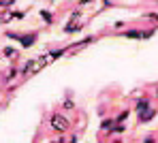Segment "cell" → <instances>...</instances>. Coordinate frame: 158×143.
Masks as SVG:
<instances>
[{
    "label": "cell",
    "mask_w": 158,
    "mask_h": 143,
    "mask_svg": "<svg viewBox=\"0 0 158 143\" xmlns=\"http://www.w3.org/2000/svg\"><path fill=\"white\" fill-rule=\"evenodd\" d=\"M143 143H156V139L150 135V137H145V139H143Z\"/></svg>",
    "instance_id": "24"
},
{
    "label": "cell",
    "mask_w": 158,
    "mask_h": 143,
    "mask_svg": "<svg viewBox=\"0 0 158 143\" xmlns=\"http://www.w3.org/2000/svg\"><path fill=\"white\" fill-rule=\"evenodd\" d=\"M49 64H52V60H49V56H47V51H45V54H41V56L36 58V68H39V71L47 68Z\"/></svg>",
    "instance_id": "9"
},
{
    "label": "cell",
    "mask_w": 158,
    "mask_h": 143,
    "mask_svg": "<svg viewBox=\"0 0 158 143\" xmlns=\"http://www.w3.org/2000/svg\"><path fill=\"white\" fill-rule=\"evenodd\" d=\"M113 126H115V120H113V117H105V120L101 122V130H103V133H109Z\"/></svg>",
    "instance_id": "12"
},
{
    "label": "cell",
    "mask_w": 158,
    "mask_h": 143,
    "mask_svg": "<svg viewBox=\"0 0 158 143\" xmlns=\"http://www.w3.org/2000/svg\"><path fill=\"white\" fill-rule=\"evenodd\" d=\"M36 41H39V32H22L19 47H22V49H30V47H32Z\"/></svg>",
    "instance_id": "2"
},
{
    "label": "cell",
    "mask_w": 158,
    "mask_h": 143,
    "mask_svg": "<svg viewBox=\"0 0 158 143\" xmlns=\"http://www.w3.org/2000/svg\"><path fill=\"white\" fill-rule=\"evenodd\" d=\"M79 17H81V11H73L71 13V17H69V24H79Z\"/></svg>",
    "instance_id": "18"
},
{
    "label": "cell",
    "mask_w": 158,
    "mask_h": 143,
    "mask_svg": "<svg viewBox=\"0 0 158 143\" xmlns=\"http://www.w3.org/2000/svg\"><path fill=\"white\" fill-rule=\"evenodd\" d=\"M2 56L9 58V60L17 58V47H15V45H6V47H2Z\"/></svg>",
    "instance_id": "10"
},
{
    "label": "cell",
    "mask_w": 158,
    "mask_h": 143,
    "mask_svg": "<svg viewBox=\"0 0 158 143\" xmlns=\"http://www.w3.org/2000/svg\"><path fill=\"white\" fill-rule=\"evenodd\" d=\"M148 109H152V100H150V96H139L137 100H135V113H143V111H148Z\"/></svg>",
    "instance_id": "4"
},
{
    "label": "cell",
    "mask_w": 158,
    "mask_h": 143,
    "mask_svg": "<svg viewBox=\"0 0 158 143\" xmlns=\"http://www.w3.org/2000/svg\"><path fill=\"white\" fill-rule=\"evenodd\" d=\"M156 34V28H143L141 30V41H148V39H152Z\"/></svg>",
    "instance_id": "14"
},
{
    "label": "cell",
    "mask_w": 158,
    "mask_h": 143,
    "mask_svg": "<svg viewBox=\"0 0 158 143\" xmlns=\"http://www.w3.org/2000/svg\"><path fill=\"white\" fill-rule=\"evenodd\" d=\"M81 30H83V24H81V22H79V24H69V22H66V24L62 26V32H64V34H79Z\"/></svg>",
    "instance_id": "7"
},
{
    "label": "cell",
    "mask_w": 158,
    "mask_h": 143,
    "mask_svg": "<svg viewBox=\"0 0 158 143\" xmlns=\"http://www.w3.org/2000/svg\"><path fill=\"white\" fill-rule=\"evenodd\" d=\"M0 28H2V24H0Z\"/></svg>",
    "instance_id": "28"
},
{
    "label": "cell",
    "mask_w": 158,
    "mask_h": 143,
    "mask_svg": "<svg viewBox=\"0 0 158 143\" xmlns=\"http://www.w3.org/2000/svg\"><path fill=\"white\" fill-rule=\"evenodd\" d=\"M11 13H13V19H24V17H26L24 11H11Z\"/></svg>",
    "instance_id": "21"
},
{
    "label": "cell",
    "mask_w": 158,
    "mask_h": 143,
    "mask_svg": "<svg viewBox=\"0 0 158 143\" xmlns=\"http://www.w3.org/2000/svg\"><path fill=\"white\" fill-rule=\"evenodd\" d=\"M19 75V68H9V79H15Z\"/></svg>",
    "instance_id": "22"
},
{
    "label": "cell",
    "mask_w": 158,
    "mask_h": 143,
    "mask_svg": "<svg viewBox=\"0 0 158 143\" xmlns=\"http://www.w3.org/2000/svg\"><path fill=\"white\" fill-rule=\"evenodd\" d=\"M39 15H41V22H43L45 26H52V24H53V13H52V11H45V9H43Z\"/></svg>",
    "instance_id": "11"
},
{
    "label": "cell",
    "mask_w": 158,
    "mask_h": 143,
    "mask_svg": "<svg viewBox=\"0 0 158 143\" xmlns=\"http://www.w3.org/2000/svg\"><path fill=\"white\" fill-rule=\"evenodd\" d=\"M111 143H122V141H120V139H113V141H111Z\"/></svg>",
    "instance_id": "26"
},
{
    "label": "cell",
    "mask_w": 158,
    "mask_h": 143,
    "mask_svg": "<svg viewBox=\"0 0 158 143\" xmlns=\"http://www.w3.org/2000/svg\"><path fill=\"white\" fill-rule=\"evenodd\" d=\"M4 36H6L9 41H17V43H19V39H22V32H15V30H9V32H4Z\"/></svg>",
    "instance_id": "17"
},
{
    "label": "cell",
    "mask_w": 158,
    "mask_h": 143,
    "mask_svg": "<svg viewBox=\"0 0 158 143\" xmlns=\"http://www.w3.org/2000/svg\"><path fill=\"white\" fill-rule=\"evenodd\" d=\"M69 143H77V135H75V133L71 135V139H69Z\"/></svg>",
    "instance_id": "25"
},
{
    "label": "cell",
    "mask_w": 158,
    "mask_h": 143,
    "mask_svg": "<svg viewBox=\"0 0 158 143\" xmlns=\"http://www.w3.org/2000/svg\"><path fill=\"white\" fill-rule=\"evenodd\" d=\"M156 98H158V90H156Z\"/></svg>",
    "instance_id": "27"
},
{
    "label": "cell",
    "mask_w": 158,
    "mask_h": 143,
    "mask_svg": "<svg viewBox=\"0 0 158 143\" xmlns=\"http://www.w3.org/2000/svg\"><path fill=\"white\" fill-rule=\"evenodd\" d=\"M19 73H22L24 77H30V75H36V73H39V68H36V58H28L26 62H24V66L19 68Z\"/></svg>",
    "instance_id": "3"
},
{
    "label": "cell",
    "mask_w": 158,
    "mask_h": 143,
    "mask_svg": "<svg viewBox=\"0 0 158 143\" xmlns=\"http://www.w3.org/2000/svg\"><path fill=\"white\" fill-rule=\"evenodd\" d=\"M49 128L58 135H66L71 130V120L64 113H52L49 115Z\"/></svg>",
    "instance_id": "1"
},
{
    "label": "cell",
    "mask_w": 158,
    "mask_h": 143,
    "mask_svg": "<svg viewBox=\"0 0 158 143\" xmlns=\"http://www.w3.org/2000/svg\"><path fill=\"white\" fill-rule=\"evenodd\" d=\"M141 30L143 28H128V30H124V32H118V36L131 39V41H141Z\"/></svg>",
    "instance_id": "5"
},
{
    "label": "cell",
    "mask_w": 158,
    "mask_h": 143,
    "mask_svg": "<svg viewBox=\"0 0 158 143\" xmlns=\"http://www.w3.org/2000/svg\"><path fill=\"white\" fill-rule=\"evenodd\" d=\"M75 107H77V105H75L73 98H64V100H62V109H64V111H73Z\"/></svg>",
    "instance_id": "15"
},
{
    "label": "cell",
    "mask_w": 158,
    "mask_h": 143,
    "mask_svg": "<svg viewBox=\"0 0 158 143\" xmlns=\"http://www.w3.org/2000/svg\"><path fill=\"white\" fill-rule=\"evenodd\" d=\"M122 133H126V126H124V124H115L107 135H109V137H113V135H122Z\"/></svg>",
    "instance_id": "13"
},
{
    "label": "cell",
    "mask_w": 158,
    "mask_h": 143,
    "mask_svg": "<svg viewBox=\"0 0 158 143\" xmlns=\"http://www.w3.org/2000/svg\"><path fill=\"white\" fill-rule=\"evenodd\" d=\"M66 51H69V47H56V49H47V56H49L52 62H56V60H60V58L64 56Z\"/></svg>",
    "instance_id": "8"
},
{
    "label": "cell",
    "mask_w": 158,
    "mask_h": 143,
    "mask_svg": "<svg viewBox=\"0 0 158 143\" xmlns=\"http://www.w3.org/2000/svg\"><path fill=\"white\" fill-rule=\"evenodd\" d=\"M156 115H158V109H156V107H152V109H148V111L139 113V117H137V120H139V124H150Z\"/></svg>",
    "instance_id": "6"
},
{
    "label": "cell",
    "mask_w": 158,
    "mask_h": 143,
    "mask_svg": "<svg viewBox=\"0 0 158 143\" xmlns=\"http://www.w3.org/2000/svg\"><path fill=\"white\" fill-rule=\"evenodd\" d=\"M13 6H15L13 0H0V9H9V11H13Z\"/></svg>",
    "instance_id": "19"
},
{
    "label": "cell",
    "mask_w": 158,
    "mask_h": 143,
    "mask_svg": "<svg viewBox=\"0 0 158 143\" xmlns=\"http://www.w3.org/2000/svg\"><path fill=\"white\" fill-rule=\"evenodd\" d=\"M145 17H148V19H154V22H158V13H145Z\"/></svg>",
    "instance_id": "23"
},
{
    "label": "cell",
    "mask_w": 158,
    "mask_h": 143,
    "mask_svg": "<svg viewBox=\"0 0 158 143\" xmlns=\"http://www.w3.org/2000/svg\"><path fill=\"white\" fill-rule=\"evenodd\" d=\"M49 143H69V141H66V135H58V137H56V139H52Z\"/></svg>",
    "instance_id": "20"
},
{
    "label": "cell",
    "mask_w": 158,
    "mask_h": 143,
    "mask_svg": "<svg viewBox=\"0 0 158 143\" xmlns=\"http://www.w3.org/2000/svg\"><path fill=\"white\" fill-rule=\"evenodd\" d=\"M128 117H131V111H128V109H124L122 113L118 115V117H113V120H115V124H124V122H126Z\"/></svg>",
    "instance_id": "16"
}]
</instances>
